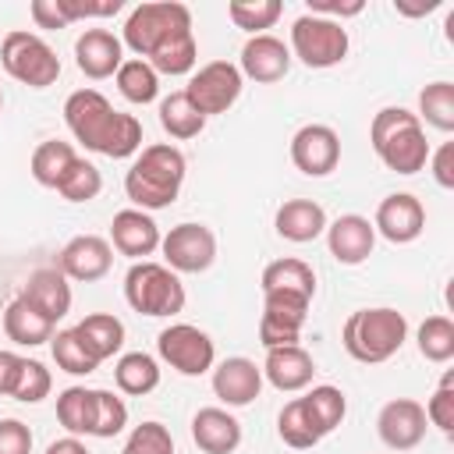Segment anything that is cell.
I'll list each match as a JSON object with an SVG mask.
<instances>
[{
	"label": "cell",
	"instance_id": "cb8c5ba5",
	"mask_svg": "<svg viewBox=\"0 0 454 454\" xmlns=\"http://www.w3.org/2000/svg\"><path fill=\"white\" fill-rule=\"evenodd\" d=\"M192 440L202 454H234L241 443V422L227 408H199L192 415Z\"/></svg>",
	"mask_w": 454,
	"mask_h": 454
},
{
	"label": "cell",
	"instance_id": "2e32d148",
	"mask_svg": "<svg viewBox=\"0 0 454 454\" xmlns=\"http://www.w3.org/2000/svg\"><path fill=\"white\" fill-rule=\"evenodd\" d=\"M372 231L383 234L390 245H408L426 231V206L411 192H394L376 206Z\"/></svg>",
	"mask_w": 454,
	"mask_h": 454
},
{
	"label": "cell",
	"instance_id": "ba28073f",
	"mask_svg": "<svg viewBox=\"0 0 454 454\" xmlns=\"http://www.w3.org/2000/svg\"><path fill=\"white\" fill-rule=\"evenodd\" d=\"M348 28L340 21H330V18H319V14H301L294 18L291 25V57H298L305 67H337L344 57H348Z\"/></svg>",
	"mask_w": 454,
	"mask_h": 454
},
{
	"label": "cell",
	"instance_id": "836d02e7",
	"mask_svg": "<svg viewBox=\"0 0 454 454\" xmlns=\"http://www.w3.org/2000/svg\"><path fill=\"white\" fill-rule=\"evenodd\" d=\"M419 121L433 124L436 131H454V85L450 82H429L419 92Z\"/></svg>",
	"mask_w": 454,
	"mask_h": 454
},
{
	"label": "cell",
	"instance_id": "ac0fdd59",
	"mask_svg": "<svg viewBox=\"0 0 454 454\" xmlns=\"http://www.w3.org/2000/svg\"><path fill=\"white\" fill-rule=\"evenodd\" d=\"M160 223L153 220V213H145V209H121V213H114V220H110V245L121 252V255H128V259H135V262H142L145 255H153L156 248H160Z\"/></svg>",
	"mask_w": 454,
	"mask_h": 454
},
{
	"label": "cell",
	"instance_id": "4dcf8cb0",
	"mask_svg": "<svg viewBox=\"0 0 454 454\" xmlns=\"http://www.w3.org/2000/svg\"><path fill=\"white\" fill-rule=\"evenodd\" d=\"M301 404H305V411H309V419H312V426H316L319 436H330V433L344 422V415H348V397H344V390H340V387H330V383L312 387V390L301 397Z\"/></svg>",
	"mask_w": 454,
	"mask_h": 454
},
{
	"label": "cell",
	"instance_id": "6da1fadb",
	"mask_svg": "<svg viewBox=\"0 0 454 454\" xmlns=\"http://www.w3.org/2000/svg\"><path fill=\"white\" fill-rule=\"evenodd\" d=\"M64 124L89 153L128 160L142 149V124L131 114H121L110 106V99L99 89H78L64 99Z\"/></svg>",
	"mask_w": 454,
	"mask_h": 454
},
{
	"label": "cell",
	"instance_id": "4316f807",
	"mask_svg": "<svg viewBox=\"0 0 454 454\" xmlns=\"http://www.w3.org/2000/svg\"><path fill=\"white\" fill-rule=\"evenodd\" d=\"M259 284H262V291H287V294H301L309 301L316 294V273H312V266L305 259H294V255H284V259L266 262Z\"/></svg>",
	"mask_w": 454,
	"mask_h": 454
},
{
	"label": "cell",
	"instance_id": "ee69618b",
	"mask_svg": "<svg viewBox=\"0 0 454 454\" xmlns=\"http://www.w3.org/2000/svg\"><path fill=\"white\" fill-rule=\"evenodd\" d=\"M426 419H429L440 433H447V436L454 433V372H450V369L443 372L436 394L426 401Z\"/></svg>",
	"mask_w": 454,
	"mask_h": 454
},
{
	"label": "cell",
	"instance_id": "7a4b0ae2",
	"mask_svg": "<svg viewBox=\"0 0 454 454\" xmlns=\"http://www.w3.org/2000/svg\"><path fill=\"white\" fill-rule=\"evenodd\" d=\"M184 153L170 142H153L145 149H138L135 163L124 174V192L135 202V209H167L177 202L181 184H184Z\"/></svg>",
	"mask_w": 454,
	"mask_h": 454
},
{
	"label": "cell",
	"instance_id": "f5cc1de1",
	"mask_svg": "<svg viewBox=\"0 0 454 454\" xmlns=\"http://www.w3.org/2000/svg\"><path fill=\"white\" fill-rule=\"evenodd\" d=\"M394 7H397V14L419 18V14H429V11H436V7H440V0H426V4H419V7H401V4H394Z\"/></svg>",
	"mask_w": 454,
	"mask_h": 454
},
{
	"label": "cell",
	"instance_id": "52a82bcc",
	"mask_svg": "<svg viewBox=\"0 0 454 454\" xmlns=\"http://www.w3.org/2000/svg\"><path fill=\"white\" fill-rule=\"evenodd\" d=\"M0 64L14 82L28 89H50L60 78V57L53 53V46L43 35L25 32V28H14L4 35Z\"/></svg>",
	"mask_w": 454,
	"mask_h": 454
},
{
	"label": "cell",
	"instance_id": "5b68a950",
	"mask_svg": "<svg viewBox=\"0 0 454 454\" xmlns=\"http://www.w3.org/2000/svg\"><path fill=\"white\" fill-rule=\"evenodd\" d=\"M192 32V11L177 0H149V4H138L128 21H124V35L121 43L138 53L142 60H149L160 46H167L170 39L177 35H188Z\"/></svg>",
	"mask_w": 454,
	"mask_h": 454
},
{
	"label": "cell",
	"instance_id": "f546056e",
	"mask_svg": "<svg viewBox=\"0 0 454 454\" xmlns=\"http://www.w3.org/2000/svg\"><path fill=\"white\" fill-rule=\"evenodd\" d=\"M78 160L74 145L71 142H60V138H46L32 149V160H28V170L32 177L43 184V188H57L64 181V174L71 170V163Z\"/></svg>",
	"mask_w": 454,
	"mask_h": 454
},
{
	"label": "cell",
	"instance_id": "3957f363",
	"mask_svg": "<svg viewBox=\"0 0 454 454\" xmlns=\"http://www.w3.org/2000/svg\"><path fill=\"white\" fill-rule=\"evenodd\" d=\"M369 142L387 170L394 174H419L429 163V142L422 131V121L404 106H383L372 114Z\"/></svg>",
	"mask_w": 454,
	"mask_h": 454
},
{
	"label": "cell",
	"instance_id": "8d00e7d4",
	"mask_svg": "<svg viewBox=\"0 0 454 454\" xmlns=\"http://www.w3.org/2000/svg\"><path fill=\"white\" fill-rule=\"evenodd\" d=\"M277 433H280V440H284L287 447H294V450H309V447H316V443L323 440V436L316 433V426H312V419H309L301 397H294V401L284 404V411L277 415Z\"/></svg>",
	"mask_w": 454,
	"mask_h": 454
},
{
	"label": "cell",
	"instance_id": "8fae6325",
	"mask_svg": "<svg viewBox=\"0 0 454 454\" xmlns=\"http://www.w3.org/2000/svg\"><path fill=\"white\" fill-rule=\"evenodd\" d=\"M160 252L174 273H206L216 259V234L206 223L184 220L160 238Z\"/></svg>",
	"mask_w": 454,
	"mask_h": 454
},
{
	"label": "cell",
	"instance_id": "83f0119b",
	"mask_svg": "<svg viewBox=\"0 0 454 454\" xmlns=\"http://www.w3.org/2000/svg\"><path fill=\"white\" fill-rule=\"evenodd\" d=\"M4 333L21 344V348H35V344H46L53 337V323L46 316H39L21 294L14 301H7L4 309Z\"/></svg>",
	"mask_w": 454,
	"mask_h": 454
},
{
	"label": "cell",
	"instance_id": "bcb514c9",
	"mask_svg": "<svg viewBox=\"0 0 454 454\" xmlns=\"http://www.w3.org/2000/svg\"><path fill=\"white\" fill-rule=\"evenodd\" d=\"M0 454H32V429L21 419H0Z\"/></svg>",
	"mask_w": 454,
	"mask_h": 454
},
{
	"label": "cell",
	"instance_id": "816d5d0a",
	"mask_svg": "<svg viewBox=\"0 0 454 454\" xmlns=\"http://www.w3.org/2000/svg\"><path fill=\"white\" fill-rule=\"evenodd\" d=\"M46 454H89V447L78 436H64V440H53L46 447Z\"/></svg>",
	"mask_w": 454,
	"mask_h": 454
},
{
	"label": "cell",
	"instance_id": "277c9868",
	"mask_svg": "<svg viewBox=\"0 0 454 454\" xmlns=\"http://www.w3.org/2000/svg\"><path fill=\"white\" fill-rule=\"evenodd\" d=\"M404 340H408V319H404V312H397L390 305L358 309L340 326L344 351L362 365H380V362L394 358L404 348Z\"/></svg>",
	"mask_w": 454,
	"mask_h": 454
},
{
	"label": "cell",
	"instance_id": "f1b7e54d",
	"mask_svg": "<svg viewBox=\"0 0 454 454\" xmlns=\"http://www.w3.org/2000/svg\"><path fill=\"white\" fill-rule=\"evenodd\" d=\"M114 383H117L121 394L145 397L160 387V362L145 351H124L114 365Z\"/></svg>",
	"mask_w": 454,
	"mask_h": 454
},
{
	"label": "cell",
	"instance_id": "44dd1931",
	"mask_svg": "<svg viewBox=\"0 0 454 454\" xmlns=\"http://www.w3.org/2000/svg\"><path fill=\"white\" fill-rule=\"evenodd\" d=\"M262 390V369L245 358V355H234V358H223L216 369H213V394L227 404V408H245L259 397Z\"/></svg>",
	"mask_w": 454,
	"mask_h": 454
},
{
	"label": "cell",
	"instance_id": "9a60e30c",
	"mask_svg": "<svg viewBox=\"0 0 454 454\" xmlns=\"http://www.w3.org/2000/svg\"><path fill=\"white\" fill-rule=\"evenodd\" d=\"M426 408L411 397H394L376 415V433L390 450H411L426 440Z\"/></svg>",
	"mask_w": 454,
	"mask_h": 454
},
{
	"label": "cell",
	"instance_id": "e0dca14e",
	"mask_svg": "<svg viewBox=\"0 0 454 454\" xmlns=\"http://www.w3.org/2000/svg\"><path fill=\"white\" fill-rule=\"evenodd\" d=\"M291 50L284 39L262 32V35H248V43L241 46V60H238V71L241 78H252L259 85H270V82H280L287 71H291Z\"/></svg>",
	"mask_w": 454,
	"mask_h": 454
},
{
	"label": "cell",
	"instance_id": "db71d44e",
	"mask_svg": "<svg viewBox=\"0 0 454 454\" xmlns=\"http://www.w3.org/2000/svg\"><path fill=\"white\" fill-rule=\"evenodd\" d=\"M0 110H4V92H0Z\"/></svg>",
	"mask_w": 454,
	"mask_h": 454
},
{
	"label": "cell",
	"instance_id": "7bdbcfd3",
	"mask_svg": "<svg viewBox=\"0 0 454 454\" xmlns=\"http://www.w3.org/2000/svg\"><path fill=\"white\" fill-rule=\"evenodd\" d=\"M50 387H53V376H50V369L43 365V362H35V358H25V365H21V376H18V387H14V401H21V404H39L46 394H50Z\"/></svg>",
	"mask_w": 454,
	"mask_h": 454
},
{
	"label": "cell",
	"instance_id": "d4e9b609",
	"mask_svg": "<svg viewBox=\"0 0 454 454\" xmlns=\"http://www.w3.org/2000/svg\"><path fill=\"white\" fill-rule=\"evenodd\" d=\"M326 209L312 199H287L280 202L277 216H273V227L284 241H294V245H305V241H316L323 231H326Z\"/></svg>",
	"mask_w": 454,
	"mask_h": 454
},
{
	"label": "cell",
	"instance_id": "74e56055",
	"mask_svg": "<svg viewBox=\"0 0 454 454\" xmlns=\"http://www.w3.org/2000/svg\"><path fill=\"white\" fill-rule=\"evenodd\" d=\"M227 14L238 28H245L252 35H262L266 28L277 25V18L284 14V4L280 0H231Z\"/></svg>",
	"mask_w": 454,
	"mask_h": 454
},
{
	"label": "cell",
	"instance_id": "d590c367",
	"mask_svg": "<svg viewBox=\"0 0 454 454\" xmlns=\"http://www.w3.org/2000/svg\"><path fill=\"white\" fill-rule=\"evenodd\" d=\"M57 422L67 429V436H89L92 426V390L89 387H67L57 397Z\"/></svg>",
	"mask_w": 454,
	"mask_h": 454
},
{
	"label": "cell",
	"instance_id": "7402d4cb",
	"mask_svg": "<svg viewBox=\"0 0 454 454\" xmlns=\"http://www.w3.org/2000/svg\"><path fill=\"white\" fill-rule=\"evenodd\" d=\"M259 369H262V380H270V387H277L284 394L305 390L312 383V376H316V362L301 344L266 348V362Z\"/></svg>",
	"mask_w": 454,
	"mask_h": 454
},
{
	"label": "cell",
	"instance_id": "9c48e42d",
	"mask_svg": "<svg viewBox=\"0 0 454 454\" xmlns=\"http://www.w3.org/2000/svg\"><path fill=\"white\" fill-rule=\"evenodd\" d=\"M156 351L160 358L181 372V376H202L213 369L216 362V344L206 330L192 326V323H170L167 330H160L156 337Z\"/></svg>",
	"mask_w": 454,
	"mask_h": 454
},
{
	"label": "cell",
	"instance_id": "d6a6232c",
	"mask_svg": "<svg viewBox=\"0 0 454 454\" xmlns=\"http://www.w3.org/2000/svg\"><path fill=\"white\" fill-rule=\"evenodd\" d=\"M114 78H117V89H121V96H124L128 103L145 106V103H153V99L160 96V74H156L153 64L142 60V57L124 60Z\"/></svg>",
	"mask_w": 454,
	"mask_h": 454
},
{
	"label": "cell",
	"instance_id": "b9f144b4",
	"mask_svg": "<svg viewBox=\"0 0 454 454\" xmlns=\"http://www.w3.org/2000/svg\"><path fill=\"white\" fill-rule=\"evenodd\" d=\"M121 454H174V436L163 422H142L128 433Z\"/></svg>",
	"mask_w": 454,
	"mask_h": 454
},
{
	"label": "cell",
	"instance_id": "ffe728a7",
	"mask_svg": "<svg viewBox=\"0 0 454 454\" xmlns=\"http://www.w3.org/2000/svg\"><path fill=\"white\" fill-rule=\"evenodd\" d=\"M74 64L85 78L103 82L117 74V67L124 64V43L110 28H85L74 39Z\"/></svg>",
	"mask_w": 454,
	"mask_h": 454
},
{
	"label": "cell",
	"instance_id": "603a6c76",
	"mask_svg": "<svg viewBox=\"0 0 454 454\" xmlns=\"http://www.w3.org/2000/svg\"><path fill=\"white\" fill-rule=\"evenodd\" d=\"M21 298H25L39 316H46L53 326H57V319H64V316L71 312V284H67V277H64L57 266H39V270H32L28 280H25V287H21Z\"/></svg>",
	"mask_w": 454,
	"mask_h": 454
},
{
	"label": "cell",
	"instance_id": "60d3db41",
	"mask_svg": "<svg viewBox=\"0 0 454 454\" xmlns=\"http://www.w3.org/2000/svg\"><path fill=\"white\" fill-rule=\"evenodd\" d=\"M57 192L67 199V202H92L99 192H103V174H99V167L96 163H89V160H74L71 163V170L64 174V181L57 184Z\"/></svg>",
	"mask_w": 454,
	"mask_h": 454
},
{
	"label": "cell",
	"instance_id": "e575fe53",
	"mask_svg": "<svg viewBox=\"0 0 454 454\" xmlns=\"http://www.w3.org/2000/svg\"><path fill=\"white\" fill-rule=\"evenodd\" d=\"M415 344L426 362H450L454 358V323L447 316H426L415 333Z\"/></svg>",
	"mask_w": 454,
	"mask_h": 454
},
{
	"label": "cell",
	"instance_id": "4fadbf2b",
	"mask_svg": "<svg viewBox=\"0 0 454 454\" xmlns=\"http://www.w3.org/2000/svg\"><path fill=\"white\" fill-rule=\"evenodd\" d=\"M291 163L309 177H326L340 163V135L330 124H301L291 135Z\"/></svg>",
	"mask_w": 454,
	"mask_h": 454
},
{
	"label": "cell",
	"instance_id": "8992f818",
	"mask_svg": "<svg viewBox=\"0 0 454 454\" xmlns=\"http://www.w3.org/2000/svg\"><path fill=\"white\" fill-rule=\"evenodd\" d=\"M124 298L138 316H177L188 301L181 277L153 259L131 262V270L124 273Z\"/></svg>",
	"mask_w": 454,
	"mask_h": 454
},
{
	"label": "cell",
	"instance_id": "f907efd6",
	"mask_svg": "<svg viewBox=\"0 0 454 454\" xmlns=\"http://www.w3.org/2000/svg\"><path fill=\"white\" fill-rule=\"evenodd\" d=\"M362 0H351V4H326V0H309V14H319V18H330V21H337V18H355V14H362Z\"/></svg>",
	"mask_w": 454,
	"mask_h": 454
},
{
	"label": "cell",
	"instance_id": "1f68e13d",
	"mask_svg": "<svg viewBox=\"0 0 454 454\" xmlns=\"http://www.w3.org/2000/svg\"><path fill=\"white\" fill-rule=\"evenodd\" d=\"M160 128L170 135V138H195L202 128H206V117L195 110V103L184 96V89L170 92L160 99Z\"/></svg>",
	"mask_w": 454,
	"mask_h": 454
},
{
	"label": "cell",
	"instance_id": "d6986e66",
	"mask_svg": "<svg viewBox=\"0 0 454 454\" xmlns=\"http://www.w3.org/2000/svg\"><path fill=\"white\" fill-rule=\"evenodd\" d=\"M326 248L330 255L340 262V266H358L372 255L376 248V231H372V220L369 216H358V213H344L337 216L333 223H326Z\"/></svg>",
	"mask_w": 454,
	"mask_h": 454
},
{
	"label": "cell",
	"instance_id": "681fc988",
	"mask_svg": "<svg viewBox=\"0 0 454 454\" xmlns=\"http://www.w3.org/2000/svg\"><path fill=\"white\" fill-rule=\"evenodd\" d=\"M21 365L25 358L14 355V351H4L0 348V397H11L14 387H18V376H21Z\"/></svg>",
	"mask_w": 454,
	"mask_h": 454
},
{
	"label": "cell",
	"instance_id": "f35d334b",
	"mask_svg": "<svg viewBox=\"0 0 454 454\" xmlns=\"http://www.w3.org/2000/svg\"><path fill=\"white\" fill-rule=\"evenodd\" d=\"M50 351H53L57 369H64V372H71V376H89V372L99 369V362L85 351V344L78 340L74 330H57V333L50 337Z\"/></svg>",
	"mask_w": 454,
	"mask_h": 454
},
{
	"label": "cell",
	"instance_id": "ab89813d",
	"mask_svg": "<svg viewBox=\"0 0 454 454\" xmlns=\"http://www.w3.org/2000/svg\"><path fill=\"white\" fill-rule=\"evenodd\" d=\"M128 426V404L114 390H92V426L89 436L110 440Z\"/></svg>",
	"mask_w": 454,
	"mask_h": 454
},
{
	"label": "cell",
	"instance_id": "7c38bea8",
	"mask_svg": "<svg viewBox=\"0 0 454 454\" xmlns=\"http://www.w3.org/2000/svg\"><path fill=\"white\" fill-rule=\"evenodd\" d=\"M309 316V298L287 291H262V316H259V344L284 348L298 344L301 326Z\"/></svg>",
	"mask_w": 454,
	"mask_h": 454
},
{
	"label": "cell",
	"instance_id": "7dc6e473",
	"mask_svg": "<svg viewBox=\"0 0 454 454\" xmlns=\"http://www.w3.org/2000/svg\"><path fill=\"white\" fill-rule=\"evenodd\" d=\"M429 170L440 188H454V142H443L436 153H429Z\"/></svg>",
	"mask_w": 454,
	"mask_h": 454
},
{
	"label": "cell",
	"instance_id": "f6af8a7d",
	"mask_svg": "<svg viewBox=\"0 0 454 454\" xmlns=\"http://www.w3.org/2000/svg\"><path fill=\"white\" fill-rule=\"evenodd\" d=\"M124 7V0H60V11L67 21H85V18H114Z\"/></svg>",
	"mask_w": 454,
	"mask_h": 454
},
{
	"label": "cell",
	"instance_id": "c3c4849f",
	"mask_svg": "<svg viewBox=\"0 0 454 454\" xmlns=\"http://www.w3.org/2000/svg\"><path fill=\"white\" fill-rule=\"evenodd\" d=\"M28 14H32V21L39 28H67L71 25L64 18V11H60V0H32L28 4Z\"/></svg>",
	"mask_w": 454,
	"mask_h": 454
},
{
	"label": "cell",
	"instance_id": "484cf974",
	"mask_svg": "<svg viewBox=\"0 0 454 454\" xmlns=\"http://www.w3.org/2000/svg\"><path fill=\"white\" fill-rule=\"evenodd\" d=\"M78 333V340L85 344V351L96 358V362H106L114 358L121 348H124V323L114 316V312H89L78 326H71Z\"/></svg>",
	"mask_w": 454,
	"mask_h": 454
},
{
	"label": "cell",
	"instance_id": "5bb4252c",
	"mask_svg": "<svg viewBox=\"0 0 454 454\" xmlns=\"http://www.w3.org/2000/svg\"><path fill=\"white\" fill-rule=\"evenodd\" d=\"M114 266V245L99 234H74L60 255H57V270L67 277V280H103Z\"/></svg>",
	"mask_w": 454,
	"mask_h": 454
},
{
	"label": "cell",
	"instance_id": "30bf717a",
	"mask_svg": "<svg viewBox=\"0 0 454 454\" xmlns=\"http://www.w3.org/2000/svg\"><path fill=\"white\" fill-rule=\"evenodd\" d=\"M241 89H245V78H241L238 64H231V60H209V64H202L188 78L184 96L195 103V110L202 117H213V114H227L238 103Z\"/></svg>",
	"mask_w": 454,
	"mask_h": 454
}]
</instances>
